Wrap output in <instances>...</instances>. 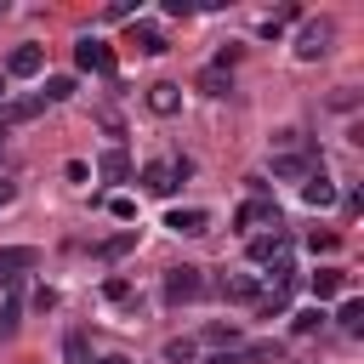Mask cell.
<instances>
[{"label":"cell","mask_w":364,"mask_h":364,"mask_svg":"<svg viewBox=\"0 0 364 364\" xmlns=\"http://www.w3.org/2000/svg\"><path fill=\"white\" fill-rule=\"evenodd\" d=\"M74 68H80V74H102V80H114V74H119V57H114L108 40L85 34V40L74 46Z\"/></svg>","instance_id":"1"},{"label":"cell","mask_w":364,"mask_h":364,"mask_svg":"<svg viewBox=\"0 0 364 364\" xmlns=\"http://www.w3.org/2000/svg\"><path fill=\"white\" fill-rule=\"evenodd\" d=\"M256 222H267V228H284V216H279V205L267 199V188H262V182H250V199L233 210V228H256Z\"/></svg>","instance_id":"2"},{"label":"cell","mask_w":364,"mask_h":364,"mask_svg":"<svg viewBox=\"0 0 364 364\" xmlns=\"http://www.w3.org/2000/svg\"><path fill=\"white\" fill-rule=\"evenodd\" d=\"M205 296V267H165V301L171 307H182V301H199Z\"/></svg>","instance_id":"3"},{"label":"cell","mask_w":364,"mask_h":364,"mask_svg":"<svg viewBox=\"0 0 364 364\" xmlns=\"http://www.w3.org/2000/svg\"><path fill=\"white\" fill-rule=\"evenodd\" d=\"M330 40H336V23H330V17H307V23H301V34H296V57H301V63H313V57H324V51H330Z\"/></svg>","instance_id":"4"},{"label":"cell","mask_w":364,"mask_h":364,"mask_svg":"<svg viewBox=\"0 0 364 364\" xmlns=\"http://www.w3.org/2000/svg\"><path fill=\"white\" fill-rule=\"evenodd\" d=\"M28 267H40V250L34 245H0V284H17Z\"/></svg>","instance_id":"5"},{"label":"cell","mask_w":364,"mask_h":364,"mask_svg":"<svg viewBox=\"0 0 364 364\" xmlns=\"http://www.w3.org/2000/svg\"><path fill=\"white\" fill-rule=\"evenodd\" d=\"M318 171V154L313 148H301V154H273V176L279 182H307Z\"/></svg>","instance_id":"6"},{"label":"cell","mask_w":364,"mask_h":364,"mask_svg":"<svg viewBox=\"0 0 364 364\" xmlns=\"http://www.w3.org/2000/svg\"><path fill=\"white\" fill-rule=\"evenodd\" d=\"M46 114V97L34 91V97H11V102H0V136L11 131V125H28V119H40Z\"/></svg>","instance_id":"7"},{"label":"cell","mask_w":364,"mask_h":364,"mask_svg":"<svg viewBox=\"0 0 364 364\" xmlns=\"http://www.w3.org/2000/svg\"><path fill=\"white\" fill-rule=\"evenodd\" d=\"M40 68H46V51H40V46H11L0 74H11V80H34Z\"/></svg>","instance_id":"8"},{"label":"cell","mask_w":364,"mask_h":364,"mask_svg":"<svg viewBox=\"0 0 364 364\" xmlns=\"http://www.w3.org/2000/svg\"><path fill=\"white\" fill-rule=\"evenodd\" d=\"M284 256H290V239H284V228H273V233H256V239H250V262L273 267V262H284Z\"/></svg>","instance_id":"9"},{"label":"cell","mask_w":364,"mask_h":364,"mask_svg":"<svg viewBox=\"0 0 364 364\" xmlns=\"http://www.w3.org/2000/svg\"><path fill=\"white\" fill-rule=\"evenodd\" d=\"M165 228H171V233H182V239H199V233H210V216H205L199 205H188V210L176 205V210L165 216Z\"/></svg>","instance_id":"10"},{"label":"cell","mask_w":364,"mask_h":364,"mask_svg":"<svg viewBox=\"0 0 364 364\" xmlns=\"http://www.w3.org/2000/svg\"><path fill=\"white\" fill-rule=\"evenodd\" d=\"M307 290H313V307H324V301L347 296V273H336V267H318V273L307 279Z\"/></svg>","instance_id":"11"},{"label":"cell","mask_w":364,"mask_h":364,"mask_svg":"<svg viewBox=\"0 0 364 364\" xmlns=\"http://www.w3.org/2000/svg\"><path fill=\"white\" fill-rule=\"evenodd\" d=\"M216 290H222V301H245V307H256V296H262V279H256V273H233V279H222Z\"/></svg>","instance_id":"12"},{"label":"cell","mask_w":364,"mask_h":364,"mask_svg":"<svg viewBox=\"0 0 364 364\" xmlns=\"http://www.w3.org/2000/svg\"><path fill=\"white\" fill-rule=\"evenodd\" d=\"M148 108L171 119V114L182 108V85H176V80H159V85H148Z\"/></svg>","instance_id":"13"},{"label":"cell","mask_w":364,"mask_h":364,"mask_svg":"<svg viewBox=\"0 0 364 364\" xmlns=\"http://www.w3.org/2000/svg\"><path fill=\"white\" fill-rule=\"evenodd\" d=\"M301 199H307L313 210H324V205H336V182L324 176V165H318V171H313V176L301 182Z\"/></svg>","instance_id":"14"},{"label":"cell","mask_w":364,"mask_h":364,"mask_svg":"<svg viewBox=\"0 0 364 364\" xmlns=\"http://www.w3.org/2000/svg\"><path fill=\"white\" fill-rule=\"evenodd\" d=\"M97 176H102V182H125V176H131V154H125V148H108V154L97 159Z\"/></svg>","instance_id":"15"},{"label":"cell","mask_w":364,"mask_h":364,"mask_svg":"<svg viewBox=\"0 0 364 364\" xmlns=\"http://www.w3.org/2000/svg\"><path fill=\"white\" fill-rule=\"evenodd\" d=\"M142 188H148L154 199H171V193H176V176H171V165H142Z\"/></svg>","instance_id":"16"},{"label":"cell","mask_w":364,"mask_h":364,"mask_svg":"<svg viewBox=\"0 0 364 364\" xmlns=\"http://www.w3.org/2000/svg\"><path fill=\"white\" fill-rule=\"evenodd\" d=\"M131 40H136V51H148V57H159V51H171V40H165V28H154V23H136V28H131Z\"/></svg>","instance_id":"17"},{"label":"cell","mask_w":364,"mask_h":364,"mask_svg":"<svg viewBox=\"0 0 364 364\" xmlns=\"http://www.w3.org/2000/svg\"><path fill=\"white\" fill-rule=\"evenodd\" d=\"M336 324H341L347 336H364V301H358V296H341V307H336Z\"/></svg>","instance_id":"18"},{"label":"cell","mask_w":364,"mask_h":364,"mask_svg":"<svg viewBox=\"0 0 364 364\" xmlns=\"http://www.w3.org/2000/svg\"><path fill=\"white\" fill-rule=\"evenodd\" d=\"M239 364H284V347L279 341H250V347H239Z\"/></svg>","instance_id":"19"},{"label":"cell","mask_w":364,"mask_h":364,"mask_svg":"<svg viewBox=\"0 0 364 364\" xmlns=\"http://www.w3.org/2000/svg\"><path fill=\"white\" fill-rule=\"evenodd\" d=\"M125 250H136V228H125V233H114V239H102V245H97V262H119Z\"/></svg>","instance_id":"20"},{"label":"cell","mask_w":364,"mask_h":364,"mask_svg":"<svg viewBox=\"0 0 364 364\" xmlns=\"http://www.w3.org/2000/svg\"><path fill=\"white\" fill-rule=\"evenodd\" d=\"M324 330V307H301V313H290V336H318Z\"/></svg>","instance_id":"21"},{"label":"cell","mask_w":364,"mask_h":364,"mask_svg":"<svg viewBox=\"0 0 364 364\" xmlns=\"http://www.w3.org/2000/svg\"><path fill=\"white\" fill-rule=\"evenodd\" d=\"M296 17H301V6H284V11L262 17V23H256V34H262V40H279V28H284V23H296Z\"/></svg>","instance_id":"22"},{"label":"cell","mask_w":364,"mask_h":364,"mask_svg":"<svg viewBox=\"0 0 364 364\" xmlns=\"http://www.w3.org/2000/svg\"><path fill=\"white\" fill-rule=\"evenodd\" d=\"M63 358H68V364H91V341H85V330H68V336H63Z\"/></svg>","instance_id":"23"},{"label":"cell","mask_w":364,"mask_h":364,"mask_svg":"<svg viewBox=\"0 0 364 364\" xmlns=\"http://www.w3.org/2000/svg\"><path fill=\"white\" fill-rule=\"evenodd\" d=\"M199 91H205V97H228V91H233L228 68H205V74H199Z\"/></svg>","instance_id":"24"},{"label":"cell","mask_w":364,"mask_h":364,"mask_svg":"<svg viewBox=\"0 0 364 364\" xmlns=\"http://www.w3.org/2000/svg\"><path fill=\"white\" fill-rule=\"evenodd\" d=\"M40 97H46V102H68V97H74V74H51Z\"/></svg>","instance_id":"25"},{"label":"cell","mask_w":364,"mask_h":364,"mask_svg":"<svg viewBox=\"0 0 364 364\" xmlns=\"http://www.w3.org/2000/svg\"><path fill=\"white\" fill-rule=\"evenodd\" d=\"M273 148H279V154H301V148H307V136H301L296 125H279V131H273Z\"/></svg>","instance_id":"26"},{"label":"cell","mask_w":364,"mask_h":364,"mask_svg":"<svg viewBox=\"0 0 364 364\" xmlns=\"http://www.w3.org/2000/svg\"><path fill=\"white\" fill-rule=\"evenodd\" d=\"M205 341H210V347H233L239 330H233V324H205Z\"/></svg>","instance_id":"27"},{"label":"cell","mask_w":364,"mask_h":364,"mask_svg":"<svg viewBox=\"0 0 364 364\" xmlns=\"http://www.w3.org/2000/svg\"><path fill=\"white\" fill-rule=\"evenodd\" d=\"M165 358H171V364H193V341H182V336L165 341Z\"/></svg>","instance_id":"28"},{"label":"cell","mask_w":364,"mask_h":364,"mask_svg":"<svg viewBox=\"0 0 364 364\" xmlns=\"http://www.w3.org/2000/svg\"><path fill=\"white\" fill-rule=\"evenodd\" d=\"M108 210H114L119 222H136V199H125V193H114V199H108Z\"/></svg>","instance_id":"29"},{"label":"cell","mask_w":364,"mask_h":364,"mask_svg":"<svg viewBox=\"0 0 364 364\" xmlns=\"http://www.w3.org/2000/svg\"><path fill=\"white\" fill-rule=\"evenodd\" d=\"M102 296H108V301H131V279H119V273H114V279L102 284Z\"/></svg>","instance_id":"30"},{"label":"cell","mask_w":364,"mask_h":364,"mask_svg":"<svg viewBox=\"0 0 364 364\" xmlns=\"http://www.w3.org/2000/svg\"><path fill=\"white\" fill-rule=\"evenodd\" d=\"M102 17H108V23H125V17H136V6H131V0H108Z\"/></svg>","instance_id":"31"},{"label":"cell","mask_w":364,"mask_h":364,"mask_svg":"<svg viewBox=\"0 0 364 364\" xmlns=\"http://www.w3.org/2000/svg\"><path fill=\"white\" fill-rule=\"evenodd\" d=\"M336 245H341V239H336V233H307V250H313V256H318V250H324V256H330V250H336Z\"/></svg>","instance_id":"32"},{"label":"cell","mask_w":364,"mask_h":364,"mask_svg":"<svg viewBox=\"0 0 364 364\" xmlns=\"http://www.w3.org/2000/svg\"><path fill=\"white\" fill-rule=\"evenodd\" d=\"M63 176H68V182H85V176H91V165H85V159H68V165H63Z\"/></svg>","instance_id":"33"},{"label":"cell","mask_w":364,"mask_h":364,"mask_svg":"<svg viewBox=\"0 0 364 364\" xmlns=\"http://www.w3.org/2000/svg\"><path fill=\"white\" fill-rule=\"evenodd\" d=\"M34 307H40V313H51V307H57V290H46V284H40V290H34Z\"/></svg>","instance_id":"34"},{"label":"cell","mask_w":364,"mask_h":364,"mask_svg":"<svg viewBox=\"0 0 364 364\" xmlns=\"http://www.w3.org/2000/svg\"><path fill=\"white\" fill-rule=\"evenodd\" d=\"M17 313H23V307H17V296H6V307H0V324L11 330V324H17Z\"/></svg>","instance_id":"35"},{"label":"cell","mask_w":364,"mask_h":364,"mask_svg":"<svg viewBox=\"0 0 364 364\" xmlns=\"http://www.w3.org/2000/svg\"><path fill=\"white\" fill-rule=\"evenodd\" d=\"M205 364H239V347H222V353H210Z\"/></svg>","instance_id":"36"},{"label":"cell","mask_w":364,"mask_h":364,"mask_svg":"<svg viewBox=\"0 0 364 364\" xmlns=\"http://www.w3.org/2000/svg\"><path fill=\"white\" fill-rule=\"evenodd\" d=\"M11 199H17V182H11V176H0V205H11Z\"/></svg>","instance_id":"37"},{"label":"cell","mask_w":364,"mask_h":364,"mask_svg":"<svg viewBox=\"0 0 364 364\" xmlns=\"http://www.w3.org/2000/svg\"><path fill=\"white\" fill-rule=\"evenodd\" d=\"M97 364H131V358H125V353H108V358H97Z\"/></svg>","instance_id":"38"}]
</instances>
